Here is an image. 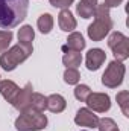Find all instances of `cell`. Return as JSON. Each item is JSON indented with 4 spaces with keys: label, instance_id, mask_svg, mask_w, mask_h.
I'll list each match as a JSON object with an SVG mask.
<instances>
[{
    "label": "cell",
    "instance_id": "9a60e30c",
    "mask_svg": "<svg viewBox=\"0 0 129 131\" xmlns=\"http://www.w3.org/2000/svg\"><path fill=\"white\" fill-rule=\"evenodd\" d=\"M67 107V102L61 95H50L47 98V110H50L52 113H61L64 111Z\"/></svg>",
    "mask_w": 129,
    "mask_h": 131
},
{
    "label": "cell",
    "instance_id": "4316f807",
    "mask_svg": "<svg viewBox=\"0 0 129 131\" xmlns=\"http://www.w3.org/2000/svg\"><path fill=\"white\" fill-rule=\"evenodd\" d=\"M115 131H119V130H115Z\"/></svg>",
    "mask_w": 129,
    "mask_h": 131
},
{
    "label": "cell",
    "instance_id": "44dd1931",
    "mask_svg": "<svg viewBox=\"0 0 129 131\" xmlns=\"http://www.w3.org/2000/svg\"><path fill=\"white\" fill-rule=\"evenodd\" d=\"M79 79H81V75H79L78 69H65L64 81L68 84V85H74V84H78Z\"/></svg>",
    "mask_w": 129,
    "mask_h": 131
},
{
    "label": "cell",
    "instance_id": "7c38bea8",
    "mask_svg": "<svg viewBox=\"0 0 129 131\" xmlns=\"http://www.w3.org/2000/svg\"><path fill=\"white\" fill-rule=\"evenodd\" d=\"M58 25H59L61 31L71 32V31L76 29V18L73 17V14L68 9H62L58 15Z\"/></svg>",
    "mask_w": 129,
    "mask_h": 131
},
{
    "label": "cell",
    "instance_id": "d4e9b609",
    "mask_svg": "<svg viewBox=\"0 0 129 131\" xmlns=\"http://www.w3.org/2000/svg\"><path fill=\"white\" fill-rule=\"evenodd\" d=\"M52 6L55 8H61V9H68V6L74 2V0H49Z\"/></svg>",
    "mask_w": 129,
    "mask_h": 131
},
{
    "label": "cell",
    "instance_id": "ffe728a7",
    "mask_svg": "<svg viewBox=\"0 0 129 131\" xmlns=\"http://www.w3.org/2000/svg\"><path fill=\"white\" fill-rule=\"evenodd\" d=\"M117 104L120 105L123 114L128 117L129 116V92L128 90H123V92L117 93Z\"/></svg>",
    "mask_w": 129,
    "mask_h": 131
},
{
    "label": "cell",
    "instance_id": "6da1fadb",
    "mask_svg": "<svg viewBox=\"0 0 129 131\" xmlns=\"http://www.w3.org/2000/svg\"><path fill=\"white\" fill-rule=\"evenodd\" d=\"M29 0H0V28L12 29L28 15Z\"/></svg>",
    "mask_w": 129,
    "mask_h": 131
},
{
    "label": "cell",
    "instance_id": "5b68a950",
    "mask_svg": "<svg viewBox=\"0 0 129 131\" xmlns=\"http://www.w3.org/2000/svg\"><path fill=\"white\" fill-rule=\"evenodd\" d=\"M125 72H126V67L123 66V63L120 61H111L105 73L102 75V84L108 89H115L119 87L122 82H123V78H125Z\"/></svg>",
    "mask_w": 129,
    "mask_h": 131
},
{
    "label": "cell",
    "instance_id": "8fae6325",
    "mask_svg": "<svg viewBox=\"0 0 129 131\" xmlns=\"http://www.w3.org/2000/svg\"><path fill=\"white\" fill-rule=\"evenodd\" d=\"M18 92H20V87H18L14 81H9V79L0 81V95L6 99L8 102L12 104L14 99H15V96L18 95Z\"/></svg>",
    "mask_w": 129,
    "mask_h": 131
},
{
    "label": "cell",
    "instance_id": "cb8c5ba5",
    "mask_svg": "<svg viewBox=\"0 0 129 131\" xmlns=\"http://www.w3.org/2000/svg\"><path fill=\"white\" fill-rule=\"evenodd\" d=\"M90 93H91V90H90V87L85 85V84L76 85V89H74V98L78 99V101H82V102L87 101V98L90 96Z\"/></svg>",
    "mask_w": 129,
    "mask_h": 131
},
{
    "label": "cell",
    "instance_id": "4fadbf2b",
    "mask_svg": "<svg viewBox=\"0 0 129 131\" xmlns=\"http://www.w3.org/2000/svg\"><path fill=\"white\" fill-rule=\"evenodd\" d=\"M62 50H64V57H62V63L67 69H76L78 66H81L82 63V55L76 50H70L67 49L65 46H62Z\"/></svg>",
    "mask_w": 129,
    "mask_h": 131
},
{
    "label": "cell",
    "instance_id": "ac0fdd59",
    "mask_svg": "<svg viewBox=\"0 0 129 131\" xmlns=\"http://www.w3.org/2000/svg\"><path fill=\"white\" fill-rule=\"evenodd\" d=\"M29 108L31 110H36V111H44L47 108V98L44 95H41V93H32Z\"/></svg>",
    "mask_w": 129,
    "mask_h": 131
},
{
    "label": "cell",
    "instance_id": "7402d4cb",
    "mask_svg": "<svg viewBox=\"0 0 129 131\" xmlns=\"http://www.w3.org/2000/svg\"><path fill=\"white\" fill-rule=\"evenodd\" d=\"M12 32L11 31H0V53L8 50L11 41H12Z\"/></svg>",
    "mask_w": 129,
    "mask_h": 131
},
{
    "label": "cell",
    "instance_id": "277c9868",
    "mask_svg": "<svg viewBox=\"0 0 129 131\" xmlns=\"http://www.w3.org/2000/svg\"><path fill=\"white\" fill-rule=\"evenodd\" d=\"M46 125H47L46 114H43V111H36V110H31V108L21 111L15 121L17 131H40Z\"/></svg>",
    "mask_w": 129,
    "mask_h": 131
},
{
    "label": "cell",
    "instance_id": "30bf717a",
    "mask_svg": "<svg viewBox=\"0 0 129 131\" xmlns=\"http://www.w3.org/2000/svg\"><path fill=\"white\" fill-rule=\"evenodd\" d=\"M106 60V53L102 50V49H91L88 50L87 53V58H85V64H87V69L88 70H99L100 66L105 63Z\"/></svg>",
    "mask_w": 129,
    "mask_h": 131
},
{
    "label": "cell",
    "instance_id": "e0dca14e",
    "mask_svg": "<svg viewBox=\"0 0 129 131\" xmlns=\"http://www.w3.org/2000/svg\"><path fill=\"white\" fill-rule=\"evenodd\" d=\"M33 38H35V32H33L32 26L24 25V26H21V28H20V31H18V41H20V44L32 46Z\"/></svg>",
    "mask_w": 129,
    "mask_h": 131
},
{
    "label": "cell",
    "instance_id": "484cf974",
    "mask_svg": "<svg viewBox=\"0 0 129 131\" xmlns=\"http://www.w3.org/2000/svg\"><path fill=\"white\" fill-rule=\"evenodd\" d=\"M122 2H123V0H105L103 5H105L106 8H115V6H119Z\"/></svg>",
    "mask_w": 129,
    "mask_h": 131
},
{
    "label": "cell",
    "instance_id": "8992f818",
    "mask_svg": "<svg viewBox=\"0 0 129 131\" xmlns=\"http://www.w3.org/2000/svg\"><path fill=\"white\" fill-rule=\"evenodd\" d=\"M108 47L112 50L115 61H126L129 58V38L122 32H112L108 38Z\"/></svg>",
    "mask_w": 129,
    "mask_h": 131
},
{
    "label": "cell",
    "instance_id": "7a4b0ae2",
    "mask_svg": "<svg viewBox=\"0 0 129 131\" xmlns=\"http://www.w3.org/2000/svg\"><path fill=\"white\" fill-rule=\"evenodd\" d=\"M112 26L114 23L109 15V8L105 5H97L94 11V21L88 26V37L93 41H102L109 34Z\"/></svg>",
    "mask_w": 129,
    "mask_h": 131
},
{
    "label": "cell",
    "instance_id": "5bb4252c",
    "mask_svg": "<svg viewBox=\"0 0 129 131\" xmlns=\"http://www.w3.org/2000/svg\"><path fill=\"white\" fill-rule=\"evenodd\" d=\"M97 8V0H81L76 11L79 14V17L82 18H90L94 15V11Z\"/></svg>",
    "mask_w": 129,
    "mask_h": 131
},
{
    "label": "cell",
    "instance_id": "ba28073f",
    "mask_svg": "<svg viewBox=\"0 0 129 131\" xmlns=\"http://www.w3.org/2000/svg\"><path fill=\"white\" fill-rule=\"evenodd\" d=\"M32 84L31 82H28L23 89H20V92H18V95L15 96L14 99V102H12V107L14 108H17L20 113L21 111H24V110H28L29 108V104H31V98H32Z\"/></svg>",
    "mask_w": 129,
    "mask_h": 131
},
{
    "label": "cell",
    "instance_id": "52a82bcc",
    "mask_svg": "<svg viewBox=\"0 0 129 131\" xmlns=\"http://www.w3.org/2000/svg\"><path fill=\"white\" fill-rule=\"evenodd\" d=\"M85 102L88 108H91L93 111H97V113H105L111 108V99L105 93H90V96L87 98Z\"/></svg>",
    "mask_w": 129,
    "mask_h": 131
},
{
    "label": "cell",
    "instance_id": "d6986e66",
    "mask_svg": "<svg viewBox=\"0 0 129 131\" xmlns=\"http://www.w3.org/2000/svg\"><path fill=\"white\" fill-rule=\"evenodd\" d=\"M36 26H38V29H40L41 34H49L52 31V28H53V18H52V15L47 14V12L43 14V15H40V18L36 21Z\"/></svg>",
    "mask_w": 129,
    "mask_h": 131
},
{
    "label": "cell",
    "instance_id": "3957f363",
    "mask_svg": "<svg viewBox=\"0 0 129 131\" xmlns=\"http://www.w3.org/2000/svg\"><path fill=\"white\" fill-rule=\"evenodd\" d=\"M33 52L32 46H24V44H15L12 46L11 49L5 50L2 55H0V66L3 70L6 72H11L14 70L17 66H20L23 61H26Z\"/></svg>",
    "mask_w": 129,
    "mask_h": 131
},
{
    "label": "cell",
    "instance_id": "603a6c76",
    "mask_svg": "<svg viewBox=\"0 0 129 131\" xmlns=\"http://www.w3.org/2000/svg\"><path fill=\"white\" fill-rule=\"evenodd\" d=\"M97 128L99 131H115L117 128V124L109 119V117H103V119H99V124H97Z\"/></svg>",
    "mask_w": 129,
    "mask_h": 131
},
{
    "label": "cell",
    "instance_id": "2e32d148",
    "mask_svg": "<svg viewBox=\"0 0 129 131\" xmlns=\"http://www.w3.org/2000/svg\"><path fill=\"white\" fill-rule=\"evenodd\" d=\"M67 49L70 50H76V52H81L82 49H85V41H84V37L79 32H73L68 35L67 38V44H65Z\"/></svg>",
    "mask_w": 129,
    "mask_h": 131
},
{
    "label": "cell",
    "instance_id": "9c48e42d",
    "mask_svg": "<svg viewBox=\"0 0 129 131\" xmlns=\"http://www.w3.org/2000/svg\"><path fill=\"white\" fill-rule=\"evenodd\" d=\"M74 122L79 125V127H88V128H96L97 124H99V117L96 114L88 110V108H81L78 113H76V117H74Z\"/></svg>",
    "mask_w": 129,
    "mask_h": 131
}]
</instances>
